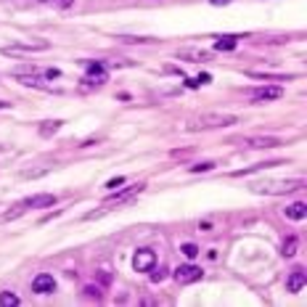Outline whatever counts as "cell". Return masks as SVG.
<instances>
[{
  "instance_id": "obj_3",
  "label": "cell",
  "mask_w": 307,
  "mask_h": 307,
  "mask_svg": "<svg viewBox=\"0 0 307 307\" xmlns=\"http://www.w3.org/2000/svg\"><path fill=\"white\" fill-rule=\"evenodd\" d=\"M143 188H146V186H141V183H138V186H130V188H122V191H117V193L109 196V199H106V204H117V207L130 204V201H133L135 196H138V193L143 191Z\"/></svg>"
},
{
  "instance_id": "obj_7",
  "label": "cell",
  "mask_w": 307,
  "mask_h": 307,
  "mask_svg": "<svg viewBox=\"0 0 307 307\" xmlns=\"http://www.w3.org/2000/svg\"><path fill=\"white\" fill-rule=\"evenodd\" d=\"M56 204V196L53 193H37V196H29V199H24L22 201V207L24 210H43V207H53Z\"/></svg>"
},
{
  "instance_id": "obj_19",
  "label": "cell",
  "mask_w": 307,
  "mask_h": 307,
  "mask_svg": "<svg viewBox=\"0 0 307 307\" xmlns=\"http://www.w3.org/2000/svg\"><path fill=\"white\" fill-rule=\"evenodd\" d=\"M180 252L186 254V257H191V260H193L196 254H199V246H196V244H183V246H180Z\"/></svg>"
},
{
  "instance_id": "obj_12",
  "label": "cell",
  "mask_w": 307,
  "mask_h": 307,
  "mask_svg": "<svg viewBox=\"0 0 307 307\" xmlns=\"http://www.w3.org/2000/svg\"><path fill=\"white\" fill-rule=\"evenodd\" d=\"M297 249H299V238L297 236H289V238L283 241V246H281V254H283V257H294Z\"/></svg>"
},
{
  "instance_id": "obj_6",
  "label": "cell",
  "mask_w": 307,
  "mask_h": 307,
  "mask_svg": "<svg viewBox=\"0 0 307 307\" xmlns=\"http://www.w3.org/2000/svg\"><path fill=\"white\" fill-rule=\"evenodd\" d=\"M252 95L257 98V101H278V98L283 95V88H281V85H262V88H254Z\"/></svg>"
},
{
  "instance_id": "obj_2",
  "label": "cell",
  "mask_w": 307,
  "mask_h": 307,
  "mask_svg": "<svg viewBox=\"0 0 307 307\" xmlns=\"http://www.w3.org/2000/svg\"><path fill=\"white\" fill-rule=\"evenodd\" d=\"M305 188V180L297 178V180H281V183H260L254 191L260 193H291V191H299Z\"/></svg>"
},
{
  "instance_id": "obj_23",
  "label": "cell",
  "mask_w": 307,
  "mask_h": 307,
  "mask_svg": "<svg viewBox=\"0 0 307 307\" xmlns=\"http://www.w3.org/2000/svg\"><path fill=\"white\" fill-rule=\"evenodd\" d=\"M85 294H88V297L101 299V289H98V286H85Z\"/></svg>"
},
{
  "instance_id": "obj_31",
  "label": "cell",
  "mask_w": 307,
  "mask_h": 307,
  "mask_svg": "<svg viewBox=\"0 0 307 307\" xmlns=\"http://www.w3.org/2000/svg\"><path fill=\"white\" fill-rule=\"evenodd\" d=\"M40 3H50V0H40Z\"/></svg>"
},
{
  "instance_id": "obj_20",
  "label": "cell",
  "mask_w": 307,
  "mask_h": 307,
  "mask_svg": "<svg viewBox=\"0 0 307 307\" xmlns=\"http://www.w3.org/2000/svg\"><path fill=\"white\" fill-rule=\"evenodd\" d=\"M212 167H214V162H201V165H191V172H207Z\"/></svg>"
},
{
  "instance_id": "obj_14",
  "label": "cell",
  "mask_w": 307,
  "mask_h": 307,
  "mask_svg": "<svg viewBox=\"0 0 307 307\" xmlns=\"http://www.w3.org/2000/svg\"><path fill=\"white\" fill-rule=\"evenodd\" d=\"M64 125V122L61 119H53V122H45V125H40V135H43V138H50V135H53L56 133V130L58 127H61Z\"/></svg>"
},
{
  "instance_id": "obj_27",
  "label": "cell",
  "mask_w": 307,
  "mask_h": 307,
  "mask_svg": "<svg viewBox=\"0 0 307 307\" xmlns=\"http://www.w3.org/2000/svg\"><path fill=\"white\" fill-rule=\"evenodd\" d=\"M196 80H199V85H210V82H212V77H210V74H199Z\"/></svg>"
},
{
  "instance_id": "obj_5",
  "label": "cell",
  "mask_w": 307,
  "mask_h": 307,
  "mask_svg": "<svg viewBox=\"0 0 307 307\" xmlns=\"http://www.w3.org/2000/svg\"><path fill=\"white\" fill-rule=\"evenodd\" d=\"M32 291L35 294H53L56 291V278L50 276V273L35 276V281H32Z\"/></svg>"
},
{
  "instance_id": "obj_24",
  "label": "cell",
  "mask_w": 307,
  "mask_h": 307,
  "mask_svg": "<svg viewBox=\"0 0 307 307\" xmlns=\"http://www.w3.org/2000/svg\"><path fill=\"white\" fill-rule=\"evenodd\" d=\"M45 175V169H27V172H22V178H40Z\"/></svg>"
},
{
  "instance_id": "obj_30",
  "label": "cell",
  "mask_w": 307,
  "mask_h": 307,
  "mask_svg": "<svg viewBox=\"0 0 307 307\" xmlns=\"http://www.w3.org/2000/svg\"><path fill=\"white\" fill-rule=\"evenodd\" d=\"M58 3H61V5H64V8H67V5L71 3V0H58Z\"/></svg>"
},
{
  "instance_id": "obj_1",
  "label": "cell",
  "mask_w": 307,
  "mask_h": 307,
  "mask_svg": "<svg viewBox=\"0 0 307 307\" xmlns=\"http://www.w3.org/2000/svg\"><path fill=\"white\" fill-rule=\"evenodd\" d=\"M238 117L233 114H201L193 125H188V130H210V127H231L236 125Z\"/></svg>"
},
{
  "instance_id": "obj_29",
  "label": "cell",
  "mask_w": 307,
  "mask_h": 307,
  "mask_svg": "<svg viewBox=\"0 0 307 307\" xmlns=\"http://www.w3.org/2000/svg\"><path fill=\"white\" fill-rule=\"evenodd\" d=\"M11 106V101H0V109H8Z\"/></svg>"
},
{
  "instance_id": "obj_22",
  "label": "cell",
  "mask_w": 307,
  "mask_h": 307,
  "mask_svg": "<svg viewBox=\"0 0 307 307\" xmlns=\"http://www.w3.org/2000/svg\"><path fill=\"white\" fill-rule=\"evenodd\" d=\"M122 183H125V178L119 175V178H112V180H109V183H106V188H109V191H117V188H119Z\"/></svg>"
},
{
  "instance_id": "obj_8",
  "label": "cell",
  "mask_w": 307,
  "mask_h": 307,
  "mask_svg": "<svg viewBox=\"0 0 307 307\" xmlns=\"http://www.w3.org/2000/svg\"><path fill=\"white\" fill-rule=\"evenodd\" d=\"M199 278H201V267H196V265H180L175 270V281L178 283H193Z\"/></svg>"
},
{
  "instance_id": "obj_25",
  "label": "cell",
  "mask_w": 307,
  "mask_h": 307,
  "mask_svg": "<svg viewBox=\"0 0 307 307\" xmlns=\"http://www.w3.org/2000/svg\"><path fill=\"white\" fill-rule=\"evenodd\" d=\"M125 43H154V37H122Z\"/></svg>"
},
{
  "instance_id": "obj_26",
  "label": "cell",
  "mask_w": 307,
  "mask_h": 307,
  "mask_svg": "<svg viewBox=\"0 0 307 307\" xmlns=\"http://www.w3.org/2000/svg\"><path fill=\"white\" fill-rule=\"evenodd\" d=\"M45 77H48V80H56V77H61V71H58V69H48V71H45Z\"/></svg>"
},
{
  "instance_id": "obj_21",
  "label": "cell",
  "mask_w": 307,
  "mask_h": 307,
  "mask_svg": "<svg viewBox=\"0 0 307 307\" xmlns=\"http://www.w3.org/2000/svg\"><path fill=\"white\" fill-rule=\"evenodd\" d=\"M22 212H24V207L19 204L16 210H8V212H5V214H3V220H16V217H19V214H22Z\"/></svg>"
},
{
  "instance_id": "obj_13",
  "label": "cell",
  "mask_w": 307,
  "mask_h": 307,
  "mask_svg": "<svg viewBox=\"0 0 307 307\" xmlns=\"http://www.w3.org/2000/svg\"><path fill=\"white\" fill-rule=\"evenodd\" d=\"M246 143H249L252 148H273V146H278L281 141L278 138H249Z\"/></svg>"
},
{
  "instance_id": "obj_16",
  "label": "cell",
  "mask_w": 307,
  "mask_h": 307,
  "mask_svg": "<svg viewBox=\"0 0 307 307\" xmlns=\"http://www.w3.org/2000/svg\"><path fill=\"white\" fill-rule=\"evenodd\" d=\"M183 58H188V61H210V53H207V50H186V53H180Z\"/></svg>"
},
{
  "instance_id": "obj_15",
  "label": "cell",
  "mask_w": 307,
  "mask_h": 307,
  "mask_svg": "<svg viewBox=\"0 0 307 307\" xmlns=\"http://www.w3.org/2000/svg\"><path fill=\"white\" fill-rule=\"evenodd\" d=\"M19 305V297L14 291H0V307H16Z\"/></svg>"
},
{
  "instance_id": "obj_28",
  "label": "cell",
  "mask_w": 307,
  "mask_h": 307,
  "mask_svg": "<svg viewBox=\"0 0 307 307\" xmlns=\"http://www.w3.org/2000/svg\"><path fill=\"white\" fill-rule=\"evenodd\" d=\"M210 3H212V5H228L231 0H210Z\"/></svg>"
},
{
  "instance_id": "obj_9",
  "label": "cell",
  "mask_w": 307,
  "mask_h": 307,
  "mask_svg": "<svg viewBox=\"0 0 307 307\" xmlns=\"http://www.w3.org/2000/svg\"><path fill=\"white\" fill-rule=\"evenodd\" d=\"M305 283H307V273L302 270V267H294L291 276L286 278V289H289L291 294H297V291L305 289Z\"/></svg>"
},
{
  "instance_id": "obj_18",
  "label": "cell",
  "mask_w": 307,
  "mask_h": 307,
  "mask_svg": "<svg viewBox=\"0 0 307 307\" xmlns=\"http://www.w3.org/2000/svg\"><path fill=\"white\" fill-rule=\"evenodd\" d=\"M148 273H151V281H154V283H162V281L167 278V267H159V270H156V265H154Z\"/></svg>"
},
{
  "instance_id": "obj_10",
  "label": "cell",
  "mask_w": 307,
  "mask_h": 307,
  "mask_svg": "<svg viewBox=\"0 0 307 307\" xmlns=\"http://www.w3.org/2000/svg\"><path fill=\"white\" fill-rule=\"evenodd\" d=\"M88 82H95V85H103L106 82V71H103V64H88Z\"/></svg>"
},
{
  "instance_id": "obj_17",
  "label": "cell",
  "mask_w": 307,
  "mask_h": 307,
  "mask_svg": "<svg viewBox=\"0 0 307 307\" xmlns=\"http://www.w3.org/2000/svg\"><path fill=\"white\" fill-rule=\"evenodd\" d=\"M236 37H225V40H217V43H214V48H217V50H233V48H236Z\"/></svg>"
},
{
  "instance_id": "obj_11",
  "label": "cell",
  "mask_w": 307,
  "mask_h": 307,
  "mask_svg": "<svg viewBox=\"0 0 307 307\" xmlns=\"http://www.w3.org/2000/svg\"><path fill=\"white\" fill-rule=\"evenodd\" d=\"M283 214H286L289 220H305V217H307V204H305V201H297V204L286 207Z\"/></svg>"
},
{
  "instance_id": "obj_4",
  "label": "cell",
  "mask_w": 307,
  "mask_h": 307,
  "mask_svg": "<svg viewBox=\"0 0 307 307\" xmlns=\"http://www.w3.org/2000/svg\"><path fill=\"white\" fill-rule=\"evenodd\" d=\"M154 265H156V254H154V249H138V252H135V257H133V267H135V270L148 273Z\"/></svg>"
}]
</instances>
